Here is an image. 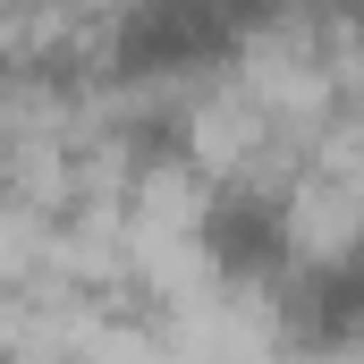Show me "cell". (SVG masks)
Returning <instances> with one entry per match:
<instances>
[{"mask_svg": "<svg viewBox=\"0 0 364 364\" xmlns=\"http://www.w3.org/2000/svg\"><path fill=\"white\" fill-rule=\"evenodd\" d=\"M305 237V186L279 161H220L186 195V255L237 296H272Z\"/></svg>", "mask_w": 364, "mask_h": 364, "instance_id": "2", "label": "cell"}, {"mask_svg": "<svg viewBox=\"0 0 364 364\" xmlns=\"http://www.w3.org/2000/svg\"><path fill=\"white\" fill-rule=\"evenodd\" d=\"M272 17L263 9H237V0H119L102 26H93V68L127 93H195L212 85L220 68H237L255 51Z\"/></svg>", "mask_w": 364, "mask_h": 364, "instance_id": "1", "label": "cell"}, {"mask_svg": "<svg viewBox=\"0 0 364 364\" xmlns=\"http://www.w3.org/2000/svg\"><path fill=\"white\" fill-rule=\"evenodd\" d=\"M17 68H26V43H17V26H0V85H9Z\"/></svg>", "mask_w": 364, "mask_h": 364, "instance_id": "4", "label": "cell"}, {"mask_svg": "<svg viewBox=\"0 0 364 364\" xmlns=\"http://www.w3.org/2000/svg\"><path fill=\"white\" fill-rule=\"evenodd\" d=\"M0 364H9V356H0Z\"/></svg>", "mask_w": 364, "mask_h": 364, "instance_id": "5", "label": "cell"}, {"mask_svg": "<svg viewBox=\"0 0 364 364\" xmlns=\"http://www.w3.org/2000/svg\"><path fill=\"white\" fill-rule=\"evenodd\" d=\"M263 314L296 364H364V220L305 237V255L263 296Z\"/></svg>", "mask_w": 364, "mask_h": 364, "instance_id": "3", "label": "cell"}]
</instances>
